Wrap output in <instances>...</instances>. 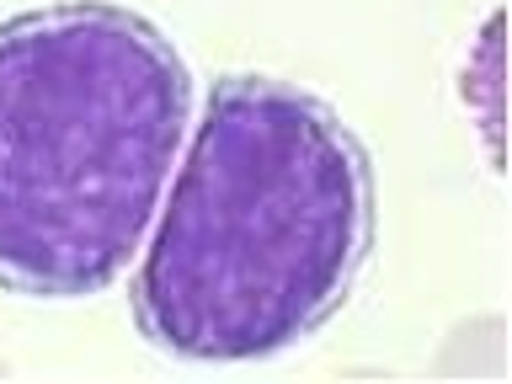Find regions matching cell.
<instances>
[{
	"label": "cell",
	"mask_w": 512,
	"mask_h": 384,
	"mask_svg": "<svg viewBox=\"0 0 512 384\" xmlns=\"http://www.w3.org/2000/svg\"><path fill=\"white\" fill-rule=\"evenodd\" d=\"M374 251V166L342 112L267 75H224L134 278V326L187 363L310 342Z\"/></svg>",
	"instance_id": "1"
},
{
	"label": "cell",
	"mask_w": 512,
	"mask_h": 384,
	"mask_svg": "<svg viewBox=\"0 0 512 384\" xmlns=\"http://www.w3.org/2000/svg\"><path fill=\"white\" fill-rule=\"evenodd\" d=\"M192 75L139 11L64 0L0 22V288L91 299L139 256Z\"/></svg>",
	"instance_id": "2"
}]
</instances>
